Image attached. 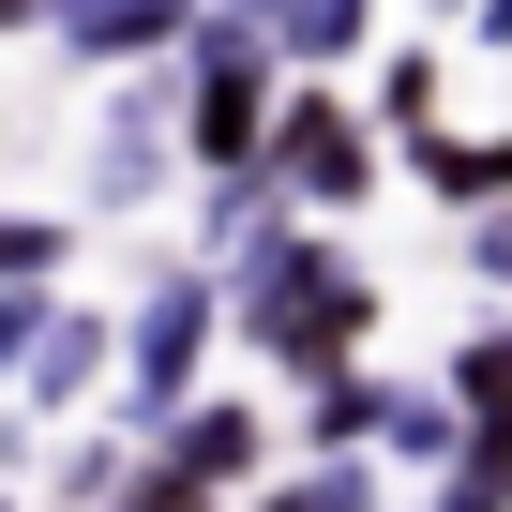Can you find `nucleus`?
Here are the masks:
<instances>
[{"instance_id":"nucleus-1","label":"nucleus","mask_w":512,"mask_h":512,"mask_svg":"<svg viewBox=\"0 0 512 512\" xmlns=\"http://www.w3.org/2000/svg\"><path fill=\"white\" fill-rule=\"evenodd\" d=\"M241 332L272 347L287 377H347V347L377 332V287L347 272V256H317V241H256V272H241Z\"/></svg>"},{"instance_id":"nucleus-2","label":"nucleus","mask_w":512,"mask_h":512,"mask_svg":"<svg viewBox=\"0 0 512 512\" xmlns=\"http://www.w3.org/2000/svg\"><path fill=\"white\" fill-rule=\"evenodd\" d=\"M256 136H272V31L226 16V31H196V151L226 181H256Z\"/></svg>"},{"instance_id":"nucleus-3","label":"nucleus","mask_w":512,"mask_h":512,"mask_svg":"<svg viewBox=\"0 0 512 512\" xmlns=\"http://www.w3.org/2000/svg\"><path fill=\"white\" fill-rule=\"evenodd\" d=\"M211 332H226V302L181 272V287H151V317L121 332V377H136V422H181L196 407V362H211Z\"/></svg>"},{"instance_id":"nucleus-4","label":"nucleus","mask_w":512,"mask_h":512,"mask_svg":"<svg viewBox=\"0 0 512 512\" xmlns=\"http://www.w3.org/2000/svg\"><path fill=\"white\" fill-rule=\"evenodd\" d=\"M256 181H287V196H317V211H347L362 181H377V151H362V121L347 106H272V136H256Z\"/></svg>"},{"instance_id":"nucleus-5","label":"nucleus","mask_w":512,"mask_h":512,"mask_svg":"<svg viewBox=\"0 0 512 512\" xmlns=\"http://www.w3.org/2000/svg\"><path fill=\"white\" fill-rule=\"evenodd\" d=\"M317 437H332V452L392 437V452L437 467V452H467V407H452V392H407V377H332V392H317Z\"/></svg>"},{"instance_id":"nucleus-6","label":"nucleus","mask_w":512,"mask_h":512,"mask_svg":"<svg viewBox=\"0 0 512 512\" xmlns=\"http://www.w3.org/2000/svg\"><path fill=\"white\" fill-rule=\"evenodd\" d=\"M196 16V0H61V31H76V61H136V46H166Z\"/></svg>"},{"instance_id":"nucleus-7","label":"nucleus","mask_w":512,"mask_h":512,"mask_svg":"<svg viewBox=\"0 0 512 512\" xmlns=\"http://www.w3.org/2000/svg\"><path fill=\"white\" fill-rule=\"evenodd\" d=\"M422 181H437L452 211H497V196H512V136H437V121H422Z\"/></svg>"},{"instance_id":"nucleus-8","label":"nucleus","mask_w":512,"mask_h":512,"mask_svg":"<svg viewBox=\"0 0 512 512\" xmlns=\"http://www.w3.org/2000/svg\"><path fill=\"white\" fill-rule=\"evenodd\" d=\"M166 467H181V482H241V467H256V422H241V407H181V422H166Z\"/></svg>"},{"instance_id":"nucleus-9","label":"nucleus","mask_w":512,"mask_h":512,"mask_svg":"<svg viewBox=\"0 0 512 512\" xmlns=\"http://www.w3.org/2000/svg\"><path fill=\"white\" fill-rule=\"evenodd\" d=\"M256 31H272L287 61H347V31H362V0H241Z\"/></svg>"},{"instance_id":"nucleus-10","label":"nucleus","mask_w":512,"mask_h":512,"mask_svg":"<svg viewBox=\"0 0 512 512\" xmlns=\"http://www.w3.org/2000/svg\"><path fill=\"white\" fill-rule=\"evenodd\" d=\"M91 362H106V332H91V317H46V332H31V407H61Z\"/></svg>"},{"instance_id":"nucleus-11","label":"nucleus","mask_w":512,"mask_h":512,"mask_svg":"<svg viewBox=\"0 0 512 512\" xmlns=\"http://www.w3.org/2000/svg\"><path fill=\"white\" fill-rule=\"evenodd\" d=\"M452 407H467V422H512V332H482V347L452 362Z\"/></svg>"},{"instance_id":"nucleus-12","label":"nucleus","mask_w":512,"mask_h":512,"mask_svg":"<svg viewBox=\"0 0 512 512\" xmlns=\"http://www.w3.org/2000/svg\"><path fill=\"white\" fill-rule=\"evenodd\" d=\"M46 256H61V226H0V287H46Z\"/></svg>"},{"instance_id":"nucleus-13","label":"nucleus","mask_w":512,"mask_h":512,"mask_svg":"<svg viewBox=\"0 0 512 512\" xmlns=\"http://www.w3.org/2000/svg\"><path fill=\"white\" fill-rule=\"evenodd\" d=\"M272 512H362V467H317V482H287Z\"/></svg>"},{"instance_id":"nucleus-14","label":"nucleus","mask_w":512,"mask_h":512,"mask_svg":"<svg viewBox=\"0 0 512 512\" xmlns=\"http://www.w3.org/2000/svg\"><path fill=\"white\" fill-rule=\"evenodd\" d=\"M31 332H46V302H31V287H0V377L31 362Z\"/></svg>"},{"instance_id":"nucleus-15","label":"nucleus","mask_w":512,"mask_h":512,"mask_svg":"<svg viewBox=\"0 0 512 512\" xmlns=\"http://www.w3.org/2000/svg\"><path fill=\"white\" fill-rule=\"evenodd\" d=\"M196 497H211V482H181V467H151V482H136L121 512H196Z\"/></svg>"},{"instance_id":"nucleus-16","label":"nucleus","mask_w":512,"mask_h":512,"mask_svg":"<svg viewBox=\"0 0 512 512\" xmlns=\"http://www.w3.org/2000/svg\"><path fill=\"white\" fill-rule=\"evenodd\" d=\"M482 272H512V196H497V211H482Z\"/></svg>"},{"instance_id":"nucleus-17","label":"nucleus","mask_w":512,"mask_h":512,"mask_svg":"<svg viewBox=\"0 0 512 512\" xmlns=\"http://www.w3.org/2000/svg\"><path fill=\"white\" fill-rule=\"evenodd\" d=\"M482 31H497V46H512V0H482Z\"/></svg>"}]
</instances>
